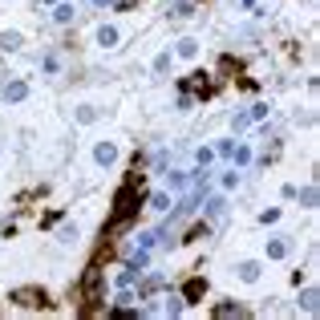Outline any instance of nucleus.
Here are the masks:
<instances>
[{
    "mask_svg": "<svg viewBox=\"0 0 320 320\" xmlns=\"http://www.w3.org/2000/svg\"><path fill=\"white\" fill-rule=\"evenodd\" d=\"M98 158H102V162H113V146H98Z\"/></svg>",
    "mask_w": 320,
    "mask_h": 320,
    "instance_id": "nucleus-6",
    "label": "nucleus"
},
{
    "mask_svg": "<svg viewBox=\"0 0 320 320\" xmlns=\"http://www.w3.org/2000/svg\"><path fill=\"white\" fill-rule=\"evenodd\" d=\"M215 316H239V304H219Z\"/></svg>",
    "mask_w": 320,
    "mask_h": 320,
    "instance_id": "nucleus-3",
    "label": "nucleus"
},
{
    "mask_svg": "<svg viewBox=\"0 0 320 320\" xmlns=\"http://www.w3.org/2000/svg\"><path fill=\"white\" fill-rule=\"evenodd\" d=\"M0 45H4V49H16V45H20V37H16V33H4V37H0Z\"/></svg>",
    "mask_w": 320,
    "mask_h": 320,
    "instance_id": "nucleus-4",
    "label": "nucleus"
},
{
    "mask_svg": "<svg viewBox=\"0 0 320 320\" xmlns=\"http://www.w3.org/2000/svg\"><path fill=\"white\" fill-rule=\"evenodd\" d=\"M182 296H187V304H199V300L207 296V280H199V276L187 280V284H182Z\"/></svg>",
    "mask_w": 320,
    "mask_h": 320,
    "instance_id": "nucleus-2",
    "label": "nucleus"
},
{
    "mask_svg": "<svg viewBox=\"0 0 320 320\" xmlns=\"http://www.w3.org/2000/svg\"><path fill=\"white\" fill-rule=\"evenodd\" d=\"M8 300L20 304V308H49V292H45V288H33V284H29V288H16Z\"/></svg>",
    "mask_w": 320,
    "mask_h": 320,
    "instance_id": "nucleus-1",
    "label": "nucleus"
},
{
    "mask_svg": "<svg viewBox=\"0 0 320 320\" xmlns=\"http://www.w3.org/2000/svg\"><path fill=\"white\" fill-rule=\"evenodd\" d=\"M4 98H12V102H16V98H25V85H20V81H16V85H8V89H4Z\"/></svg>",
    "mask_w": 320,
    "mask_h": 320,
    "instance_id": "nucleus-5",
    "label": "nucleus"
}]
</instances>
